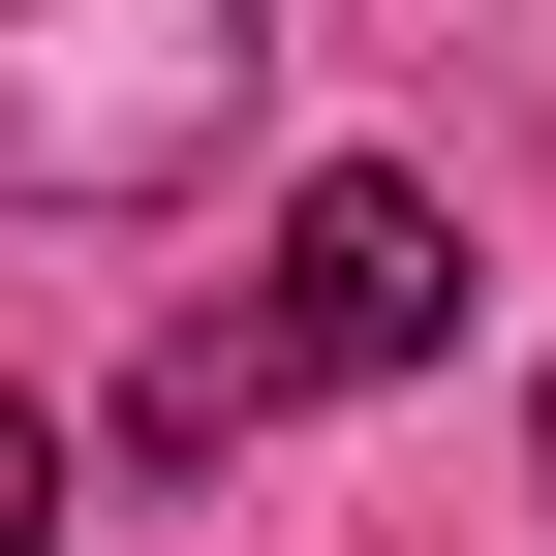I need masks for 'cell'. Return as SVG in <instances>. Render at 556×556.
Instances as JSON below:
<instances>
[{
    "instance_id": "2",
    "label": "cell",
    "mask_w": 556,
    "mask_h": 556,
    "mask_svg": "<svg viewBox=\"0 0 556 556\" xmlns=\"http://www.w3.org/2000/svg\"><path fill=\"white\" fill-rule=\"evenodd\" d=\"M278 93V0H0V217H186Z\"/></svg>"
},
{
    "instance_id": "1",
    "label": "cell",
    "mask_w": 556,
    "mask_h": 556,
    "mask_svg": "<svg viewBox=\"0 0 556 556\" xmlns=\"http://www.w3.org/2000/svg\"><path fill=\"white\" fill-rule=\"evenodd\" d=\"M433 340H464V186L309 155V186H278V248L155 340V371H124V433H155V464H248L278 402H371V371H433Z\"/></svg>"
},
{
    "instance_id": "3",
    "label": "cell",
    "mask_w": 556,
    "mask_h": 556,
    "mask_svg": "<svg viewBox=\"0 0 556 556\" xmlns=\"http://www.w3.org/2000/svg\"><path fill=\"white\" fill-rule=\"evenodd\" d=\"M0 556H62V402L0 371Z\"/></svg>"
},
{
    "instance_id": "4",
    "label": "cell",
    "mask_w": 556,
    "mask_h": 556,
    "mask_svg": "<svg viewBox=\"0 0 556 556\" xmlns=\"http://www.w3.org/2000/svg\"><path fill=\"white\" fill-rule=\"evenodd\" d=\"M526 495H556V371H526Z\"/></svg>"
}]
</instances>
